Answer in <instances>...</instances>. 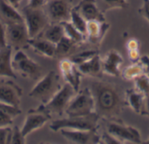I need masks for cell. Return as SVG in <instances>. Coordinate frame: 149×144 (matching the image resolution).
<instances>
[{
    "instance_id": "cell-24",
    "label": "cell",
    "mask_w": 149,
    "mask_h": 144,
    "mask_svg": "<svg viewBox=\"0 0 149 144\" xmlns=\"http://www.w3.org/2000/svg\"><path fill=\"white\" fill-rule=\"evenodd\" d=\"M41 34L43 35L42 37L52 42L54 44H57L65 36L64 28L61 23H53L48 24V26L44 30Z\"/></svg>"
},
{
    "instance_id": "cell-13",
    "label": "cell",
    "mask_w": 149,
    "mask_h": 144,
    "mask_svg": "<svg viewBox=\"0 0 149 144\" xmlns=\"http://www.w3.org/2000/svg\"><path fill=\"white\" fill-rule=\"evenodd\" d=\"M22 89L12 81H0V103L14 107H20Z\"/></svg>"
},
{
    "instance_id": "cell-9",
    "label": "cell",
    "mask_w": 149,
    "mask_h": 144,
    "mask_svg": "<svg viewBox=\"0 0 149 144\" xmlns=\"http://www.w3.org/2000/svg\"><path fill=\"white\" fill-rule=\"evenodd\" d=\"M7 43L12 49L23 50L29 47L30 37L24 21L5 23Z\"/></svg>"
},
{
    "instance_id": "cell-34",
    "label": "cell",
    "mask_w": 149,
    "mask_h": 144,
    "mask_svg": "<svg viewBox=\"0 0 149 144\" xmlns=\"http://www.w3.org/2000/svg\"><path fill=\"white\" fill-rule=\"evenodd\" d=\"M100 140H101V143H107V144H120V143L115 138L113 137L112 135H110L107 131H104L102 135H100Z\"/></svg>"
},
{
    "instance_id": "cell-4",
    "label": "cell",
    "mask_w": 149,
    "mask_h": 144,
    "mask_svg": "<svg viewBox=\"0 0 149 144\" xmlns=\"http://www.w3.org/2000/svg\"><path fill=\"white\" fill-rule=\"evenodd\" d=\"M106 122V131L115 137L120 144L122 143H142L140 131L130 125L125 124L121 120L109 119Z\"/></svg>"
},
{
    "instance_id": "cell-16",
    "label": "cell",
    "mask_w": 149,
    "mask_h": 144,
    "mask_svg": "<svg viewBox=\"0 0 149 144\" xmlns=\"http://www.w3.org/2000/svg\"><path fill=\"white\" fill-rule=\"evenodd\" d=\"M74 9L86 20H97L106 22L105 13H103L98 6L97 0H80Z\"/></svg>"
},
{
    "instance_id": "cell-41",
    "label": "cell",
    "mask_w": 149,
    "mask_h": 144,
    "mask_svg": "<svg viewBox=\"0 0 149 144\" xmlns=\"http://www.w3.org/2000/svg\"><path fill=\"white\" fill-rule=\"evenodd\" d=\"M5 1L8 3H10L11 6H13L14 8L17 9L20 6V4H21V3H22L23 0H5Z\"/></svg>"
},
{
    "instance_id": "cell-43",
    "label": "cell",
    "mask_w": 149,
    "mask_h": 144,
    "mask_svg": "<svg viewBox=\"0 0 149 144\" xmlns=\"http://www.w3.org/2000/svg\"><path fill=\"white\" fill-rule=\"evenodd\" d=\"M147 74L149 76V66H148V72H147Z\"/></svg>"
},
{
    "instance_id": "cell-5",
    "label": "cell",
    "mask_w": 149,
    "mask_h": 144,
    "mask_svg": "<svg viewBox=\"0 0 149 144\" xmlns=\"http://www.w3.org/2000/svg\"><path fill=\"white\" fill-rule=\"evenodd\" d=\"M22 16L30 38L39 37L49 24V18L45 10H44L42 7L33 8L27 6L23 9Z\"/></svg>"
},
{
    "instance_id": "cell-7",
    "label": "cell",
    "mask_w": 149,
    "mask_h": 144,
    "mask_svg": "<svg viewBox=\"0 0 149 144\" xmlns=\"http://www.w3.org/2000/svg\"><path fill=\"white\" fill-rule=\"evenodd\" d=\"M94 111V100L90 89L79 90L71 100L65 114L66 116H81L92 114Z\"/></svg>"
},
{
    "instance_id": "cell-42",
    "label": "cell",
    "mask_w": 149,
    "mask_h": 144,
    "mask_svg": "<svg viewBox=\"0 0 149 144\" xmlns=\"http://www.w3.org/2000/svg\"><path fill=\"white\" fill-rule=\"evenodd\" d=\"M142 143L144 144H149V138L147 140V141H144V142H142Z\"/></svg>"
},
{
    "instance_id": "cell-32",
    "label": "cell",
    "mask_w": 149,
    "mask_h": 144,
    "mask_svg": "<svg viewBox=\"0 0 149 144\" xmlns=\"http://www.w3.org/2000/svg\"><path fill=\"white\" fill-rule=\"evenodd\" d=\"M25 137L23 136L20 128L15 126L11 129V136H10V144H24L25 143Z\"/></svg>"
},
{
    "instance_id": "cell-21",
    "label": "cell",
    "mask_w": 149,
    "mask_h": 144,
    "mask_svg": "<svg viewBox=\"0 0 149 144\" xmlns=\"http://www.w3.org/2000/svg\"><path fill=\"white\" fill-rule=\"evenodd\" d=\"M144 99L145 96L138 91L135 88H132L125 91V100L127 106H128L136 114L141 115Z\"/></svg>"
},
{
    "instance_id": "cell-37",
    "label": "cell",
    "mask_w": 149,
    "mask_h": 144,
    "mask_svg": "<svg viewBox=\"0 0 149 144\" xmlns=\"http://www.w3.org/2000/svg\"><path fill=\"white\" fill-rule=\"evenodd\" d=\"M127 55L128 58L131 61V63H137L140 61L141 58V52L140 50H127Z\"/></svg>"
},
{
    "instance_id": "cell-33",
    "label": "cell",
    "mask_w": 149,
    "mask_h": 144,
    "mask_svg": "<svg viewBox=\"0 0 149 144\" xmlns=\"http://www.w3.org/2000/svg\"><path fill=\"white\" fill-rule=\"evenodd\" d=\"M11 128H0V144H9L10 142Z\"/></svg>"
},
{
    "instance_id": "cell-40",
    "label": "cell",
    "mask_w": 149,
    "mask_h": 144,
    "mask_svg": "<svg viewBox=\"0 0 149 144\" xmlns=\"http://www.w3.org/2000/svg\"><path fill=\"white\" fill-rule=\"evenodd\" d=\"M141 115H143V116H146L149 117V96H145Z\"/></svg>"
},
{
    "instance_id": "cell-31",
    "label": "cell",
    "mask_w": 149,
    "mask_h": 144,
    "mask_svg": "<svg viewBox=\"0 0 149 144\" xmlns=\"http://www.w3.org/2000/svg\"><path fill=\"white\" fill-rule=\"evenodd\" d=\"M134 81V88H135L138 91L142 93L145 96H149V76L148 74H142L136 77Z\"/></svg>"
},
{
    "instance_id": "cell-19",
    "label": "cell",
    "mask_w": 149,
    "mask_h": 144,
    "mask_svg": "<svg viewBox=\"0 0 149 144\" xmlns=\"http://www.w3.org/2000/svg\"><path fill=\"white\" fill-rule=\"evenodd\" d=\"M28 44L29 47L34 50L35 52L45 57L53 58L56 56V44L45 39L44 37H38L35 38H30Z\"/></svg>"
},
{
    "instance_id": "cell-29",
    "label": "cell",
    "mask_w": 149,
    "mask_h": 144,
    "mask_svg": "<svg viewBox=\"0 0 149 144\" xmlns=\"http://www.w3.org/2000/svg\"><path fill=\"white\" fill-rule=\"evenodd\" d=\"M71 23L79 30L80 31L82 34H84L86 36V24H87V21L74 9V7L72 10L71 12V17L70 20Z\"/></svg>"
},
{
    "instance_id": "cell-15",
    "label": "cell",
    "mask_w": 149,
    "mask_h": 144,
    "mask_svg": "<svg viewBox=\"0 0 149 144\" xmlns=\"http://www.w3.org/2000/svg\"><path fill=\"white\" fill-rule=\"evenodd\" d=\"M123 57L120 53L115 50H109L106 56L101 58L103 73L114 77H120L121 74L120 66L123 63Z\"/></svg>"
},
{
    "instance_id": "cell-28",
    "label": "cell",
    "mask_w": 149,
    "mask_h": 144,
    "mask_svg": "<svg viewBox=\"0 0 149 144\" xmlns=\"http://www.w3.org/2000/svg\"><path fill=\"white\" fill-rule=\"evenodd\" d=\"M97 3L103 13L114 9H127L129 6L127 0H97Z\"/></svg>"
},
{
    "instance_id": "cell-20",
    "label": "cell",
    "mask_w": 149,
    "mask_h": 144,
    "mask_svg": "<svg viewBox=\"0 0 149 144\" xmlns=\"http://www.w3.org/2000/svg\"><path fill=\"white\" fill-rule=\"evenodd\" d=\"M0 77H17L12 67V48L10 45L0 49Z\"/></svg>"
},
{
    "instance_id": "cell-17",
    "label": "cell",
    "mask_w": 149,
    "mask_h": 144,
    "mask_svg": "<svg viewBox=\"0 0 149 144\" xmlns=\"http://www.w3.org/2000/svg\"><path fill=\"white\" fill-rule=\"evenodd\" d=\"M110 28V24L106 22L97 20L87 21L86 24V41L94 45H99L103 41L107 32Z\"/></svg>"
},
{
    "instance_id": "cell-38",
    "label": "cell",
    "mask_w": 149,
    "mask_h": 144,
    "mask_svg": "<svg viewBox=\"0 0 149 144\" xmlns=\"http://www.w3.org/2000/svg\"><path fill=\"white\" fill-rule=\"evenodd\" d=\"M140 41L136 38H131L127 41V50H140Z\"/></svg>"
},
{
    "instance_id": "cell-30",
    "label": "cell",
    "mask_w": 149,
    "mask_h": 144,
    "mask_svg": "<svg viewBox=\"0 0 149 144\" xmlns=\"http://www.w3.org/2000/svg\"><path fill=\"white\" fill-rule=\"evenodd\" d=\"M97 54H99L98 50L89 49V50H82L80 52H78L74 55H72L69 57V59L72 62H73L76 65H79V64L89 60L90 58H92L93 56H94Z\"/></svg>"
},
{
    "instance_id": "cell-35",
    "label": "cell",
    "mask_w": 149,
    "mask_h": 144,
    "mask_svg": "<svg viewBox=\"0 0 149 144\" xmlns=\"http://www.w3.org/2000/svg\"><path fill=\"white\" fill-rule=\"evenodd\" d=\"M7 39H6V28L5 23L0 19V49L7 46Z\"/></svg>"
},
{
    "instance_id": "cell-11",
    "label": "cell",
    "mask_w": 149,
    "mask_h": 144,
    "mask_svg": "<svg viewBox=\"0 0 149 144\" xmlns=\"http://www.w3.org/2000/svg\"><path fill=\"white\" fill-rule=\"evenodd\" d=\"M46 14L49 21L63 23L69 21L72 10V0H50L46 2Z\"/></svg>"
},
{
    "instance_id": "cell-22",
    "label": "cell",
    "mask_w": 149,
    "mask_h": 144,
    "mask_svg": "<svg viewBox=\"0 0 149 144\" xmlns=\"http://www.w3.org/2000/svg\"><path fill=\"white\" fill-rule=\"evenodd\" d=\"M21 112L22 110L18 107L0 103V128L11 126L14 119L18 116Z\"/></svg>"
},
{
    "instance_id": "cell-26",
    "label": "cell",
    "mask_w": 149,
    "mask_h": 144,
    "mask_svg": "<svg viewBox=\"0 0 149 144\" xmlns=\"http://www.w3.org/2000/svg\"><path fill=\"white\" fill-rule=\"evenodd\" d=\"M64 28V33L65 36L75 42L78 44L83 43L86 41V37L84 34H82L80 31H79L72 23L70 21H65L61 23Z\"/></svg>"
},
{
    "instance_id": "cell-25",
    "label": "cell",
    "mask_w": 149,
    "mask_h": 144,
    "mask_svg": "<svg viewBox=\"0 0 149 144\" xmlns=\"http://www.w3.org/2000/svg\"><path fill=\"white\" fill-rule=\"evenodd\" d=\"M145 73L147 74L143 65L140 62H137L132 63V64H130L129 66L126 67L123 70H121L120 76H122V78L127 81H133L139 76Z\"/></svg>"
},
{
    "instance_id": "cell-8",
    "label": "cell",
    "mask_w": 149,
    "mask_h": 144,
    "mask_svg": "<svg viewBox=\"0 0 149 144\" xmlns=\"http://www.w3.org/2000/svg\"><path fill=\"white\" fill-rule=\"evenodd\" d=\"M12 67L15 73L24 78L38 80L42 76L41 66L32 60L23 50H17L12 57Z\"/></svg>"
},
{
    "instance_id": "cell-1",
    "label": "cell",
    "mask_w": 149,
    "mask_h": 144,
    "mask_svg": "<svg viewBox=\"0 0 149 144\" xmlns=\"http://www.w3.org/2000/svg\"><path fill=\"white\" fill-rule=\"evenodd\" d=\"M94 100V111L103 120L116 119L127 106L125 93L114 83L93 81L88 87Z\"/></svg>"
},
{
    "instance_id": "cell-2",
    "label": "cell",
    "mask_w": 149,
    "mask_h": 144,
    "mask_svg": "<svg viewBox=\"0 0 149 144\" xmlns=\"http://www.w3.org/2000/svg\"><path fill=\"white\" fill-rule=\"evenodd\" d=\"M61 86L59 75L54 70H52L38 79L37 83L31 89L29 96L43 104L48 102Z\"/></svg>"
},
{
    "instance_id": "cell-14",
    "label": "cell",
    "mask_w": 149,
    "mask_h": 144,
    "mask_svg": "<svg viewBox=\"0 0 149 144\" xmlns=\"http://www.w3.org/2000/svg\"><path fill=\"white\" fill-rule=\"evenodd\" d=\"M59 70L65 83L72 85L76 91L79 90L82 74L78 66L69 58H63L59 62Z\"/></svg>"
},
{
    "instance_id": "cell-23",
    "label": "cell",
    "mask_w": 149,
    "mask_h": 144,
    "mask_svg": "<svg viewBox=\"0 0 149 144\" xmlns=\"http://www.w3.org/2000/svg\"><path fill=\"white\" fill-rule=\"evenodd\" d=\"M0 19L4 21L5 23L24 21L22 14L5 0H0Z\"/></svg>"
},
{
    "instance_id": "cell-27",
    "label": "cell",
    "mask_w": 149,
    "mask_h": 144,
    "mask_svg": "<svg viewBox=\"0 0 149 144\" xmlns=\"http://www.w3.org/2000/svg\"><path fill=\"white\" fill-rule=\"evenodd\" d=\"M79 44L64 36L62 39L56 44V56H65L72 53Z\"/></svg>"
},
{
    "instance_id": "cell-36",
    "label": "cell",
    "mask_w": 149,
    "mask_h": 144,
    "mask_svg": "<svg viewBox=\"0 0 149 144\" xmlns=\"http://www.w3.org/2000/svg\"><path fill=\"white\" fill-rule=\"evenodd\" d=\"M139 13L149 23V0H142V5L139 9Z\"/></svg>"
},
{
    "instance_id": "cell-18",
    "label": "cell",
    "mask_w": 149,
    "mask_h": 144,
    "mask_svg": "<svg viewBox=\"0 0 149 144\" xmlns=\"http://www.w3.org/2000/svg\"><path fill=\"white\" fill-rule=\"evenodd\" d=\"M79 72L82 76H87L91 77L100 78L102 76V65H101V57L100 54L95 55L89 60L77 65Z\"/></svg>"
},
{
    "instance_id": "cell-10",
    "label": "cell",
    "mask_w": 149,
    "mask_h": 144,
    "mask_svg": "<svg viewBox=\"0 0 149 144\" xmlns=\"http://www.w3.org/2000/svg\"><path fill=\"white\" fill-rule=\"evenodd\" d=\"M52 118V115L45 110L42 105L36 110H29L24 118V122L22 125L21 132L26 138L34 131L43 128Z\"/></svg>"
},
{
    "instance_id": "cell-39",
    "label": "cell",
    "mask_w": 149,
    "mask_h": 144,
    "mask_svg": "<svg viewBox=\"0 0 149 144\" xmlns=\"http://www.w3.org/2000/svg\"><path fill=\"white\" fill-rule=\"evenodd\" d=\"M46 0H29L27 6L33 8H41L46 3Z\"/></svg>"
},
{
    "instance_id": "cell-6",
    "label": "cell",
    "mask_w": 149,
    "mask_h": 144,
    "mask_svg": "<svg viewBox=\"0 0 149 144\" xmlns=\"http://www.w3.org/2000/svg\"><path fill=\"white\" fill-rule=\"evenodd\" d=\"M77 92L78 91H76L72 85L65 83L48 102L41 105L52 116L55 115L61 116L63 114H65L71 100L73 98Z\"/></svg>"
},
{
    "instance_id": "cell-3",
    "label": "cell",
    "mask_w": 149,
    "mask_h": 144,
    "mask_svg": "<svg viewBox=\"0 0 149 144\" xmlns=\"http://www.w3.org/2000/svg\"><path fill=\"white\" fill-rule=\"evenodd\" d=\"M100 119V117L95 112L81 116H66L65 118L53 121L50 125V129L54 132H58L62 129L97 130Z\"/></svg>"
},
{
    "instance_id": "cell-12",
    "label": "cell",
    "mask_w": 149,
    "mask_h": 144,
    "mask_svg": "<svg viewBox=\"0 0 149 144\" xmlns=\"http://www.w3.org/2000/svg\"><path fill=\"white\" fill-rule=\"evenodd\" d=\"M61 136L68 142L77 144L101 143L100 135L97 130H79L62 129L59 130Z\"/></svg>"
}]
</instances>
